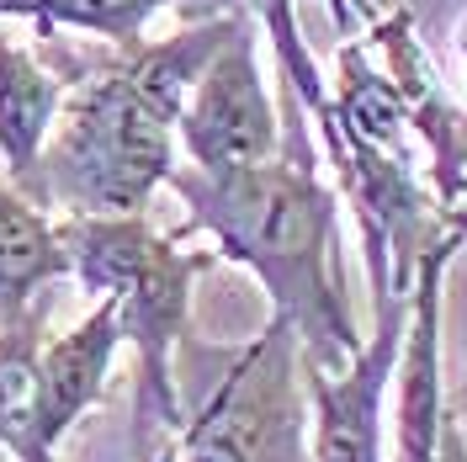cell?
<instances>
[{
    "label": "cell",
    "instance_id": "cell-3",
    "mask_svg": "<svg viewBox=\"0 0 467 462\" xmlns=\"http://www.w3.org/2000/svg\"><path fill=\"white\" fill-rule=\"evenodd\" d=\"M69 277L117 309V335L133 346V457L160 462L186 431L175 383V351L192 330V288L213 256L186 250L181 234H160L149 213L133 218H58Z\"/></svg>",
    "mask_w": 467,
    "mask_h": 462
},
{
    "label": "cell",
    "instance_id": "cell-2",
    "mask_svg": "<svg viewBox=\"0 0 467 462\" xmlns=\"http://www.w3.org/2000/svg\"><path fill=\"white\" fill-rule=\"evenodd\" d=\"M244 16L250 5H223L207 22H181L128 48H96L16 192L48 218L149 213L154 192L171 186V171L181 165V107Z\"/></svg>",
    "mask_w": 467,
    "mask_h": 462
},
{
    "label": "cell",
    "instance_id": "cell-12",
    "mask_svg": "<svg viewBox=\"0 0 467 462\" xmlns=\"http://www.w3.org/2000/svg\"><path fill=\"white\" fill-rule=\"evenodd\" d=\"M43 314L0 330V452L37 441V362H43Z\"/></svg>",
    "mask_w": 467,
    "mask_h": 462
},
{
    "label": "cell",
    "instance_id": "cell-14",
    "mask_svg": "<svg viewBox=\"0 0 467 462\" xmlns=\"http://www.w3.org/2000/svg\"><path fill=\"white\" fill-rule=\"evenodd\" d=\"M431 462H467V431L462 420H457V409H446V420H441V441H436V457Z\"/></svg>",
    "mask_w": 467,
    "mask_h": 462
},
{
    "label": "cell",
    "instance_id": "cell-5",
    "mask_svg": "<svg viewBox=\"0 0 467 462\" xmlns=\"http://www.w3.org/2000/svg\"><path fill=\"white\" fill-rule=\"evenodd\" d=\"M181 165L202 175H234L282 154V107L261 75V22L255 11L213 54L175 122Z\"/></svg>",
    "mask_w": 467,
    "mask_h": 462
},
{
    "label": "cell",
    "instance_id": "cell-13",
    "mask_svg": "<svg viewBox=\"0 0 467 462\" xmlns=\"http://www.w3.org/2000/svg\"><path fill=\"white\" fill-rule=\"evenodd\" d=\"M261 32L271 37V54H276V80L297 96V107L314 122V139L329 122V80H324L319 58L308 54V37L297 27V0H250Z\"/></svg>",
    "mask_w": 467,
    "mask_h": 462
},
{
    "label": "cell",
    "instance_id": "cell-16",
    "mask_svg": "<svg viewBox=\"0 0 467 462\" xmlns=\"http://www.w3.org/2000/svg\"><path fill=\"white\" fill-rule=\"evenodd\" d=\"M16 462H64V457H58L54 446H43V441H27V446L16 452Z\"/></svg>",
    "mask_w": 467,
    "mask_h": 462
},
{
    "label": "cell",
    "instance_id": "cell-6",
    "mask_svg": "<svg viewBox=\"0 0 467 462\" xmlns=\"http://www.w3.org/2000/svg\"><path fill=\"white\" fill-rule=\"evenodd\" d=\"M409 292L414 288L372 292V335L340 373L303 367L308 457L314 462H388L382 457V404H388V388L399 383V362H404Z\"/></svg>",
    "mask_w": 467,
    "mask_h": 462
},
{
    "label": "cell",
    "instance_id": "cell-17",
    "mask_svg": "<svg viewBox=\"0 0 467 462\" xmlns=\"http://www.w3.org/2000/svg\"><path fill=\"white\" fill-rule=\"evenodd\" d=\"M441 218H446V224H451V229L462 234V245H467V207H457V213H441Z\"/></svg>",
    "mask_w": 467,
    "mask_h": 462
},
{
    "label": "cell",
    "instance_id": "cell-9",
    "mask_svg": "<svg viewBox=\"0 0 467 462\" xmlns=\"http://www.w3.org/2000/svg\"><path fill=\"white\" fill-rule=\"evenodd\" d=\"M117 351H122V335H117V309L107 298L80 324L43 341V362H37V441L43 446L58 452L75 420L107 394Z\"/></svg>",
    "mask_w": 467,
    "mask_h": 462
},
{
    "label": "cell",
    "instance_id": "cell-4",
    "mask_svg": "<svg viewBox=\"0 0 467 462\" xmlns=\"http://www.w3.org/2000/svg\"><path fill=\"white\" fill-rule=\"evenodd\" d=\"M175 462H308V394L297 341L271 319L186 415Z\"/></svg>",
    "mask_w": 467,
    "mask_h": 462
},
{
    "label": "cell",
    "instance_id": "cell-15",
    "mask_svg": "<svg viewBox=\"0 0 467 462\" xmlns=\"http://www.w3.org/2000/svg\"><path fill=\"white\" fill-rule=\"evenodd\" d=\"M324 5H329V16H335V27L346 32H356V27H367V22H372V16H378V5H372V0H324Z\"/></svg>",
    "mask_w": 467,
    "mask_h": 462
},
{
    "label": "cell",
    "instance_id": "cell-7",
    "mask_svg": "<svg viewBox=\"0 0 467 462\" xmlns=\"http://www.w3.org/2000/svg\"><path fill=\"white\" fill-rule=\"evenodd\" d=\"M367 48L382 64V75L393 80V96L404 107L409 133L431 154V192H436L441 213L467 207V117L451 107V96L441 86L436 64L420 43V27L404 5L399 11H378L367 22Z\"/></svg>",
    "mask_w": 467,
    "mask_h": 462
},
{
    "label": "cell",
    "instance_id": "cell-8",
    "mask_svg": "<svg viewBox=\"0 0 467 462\" xmlns=\"http://www.w3.org/2000/svg\"><path fill=\"white\" fill-rule=\"evenodd\" d=\"M96 48H69L64 37H11L0 27V171L16 186L37 165L54 133L64 96L86 75Z\"/></svg>",
    "mask_w": 467,
    "mask_h": 462
},
{
    "label": "cell",
    "instance_id": "cell-19",
    "mask_svg": "<svg viewBox=\"0 0 467 462\" xmlns=\"http://www.w3.org/2000/svg\"><path fill=\"white\" fill-rule=\"evenodd\" d=\"M229 5H250V0H229Z\"/></svg>",
    "mask_w": 467,
    "mask_h": 462
},
{
    "label": "cell",
    "instance_id": "cell-11",
    "mask_svg": "<svg viewBox=\"0 0 467 462\" xmlns=\"http://www.w3.org/2000/svg\"><path fill=\"white\" fill-rule=\"evenodd\" d=\"M175 0H0V22H32L37 37L80 32L101 48H128L149 37V22Z\"/></svg>",
    "mask_w": 467,
    "mask_h": 462
},
{
    "label": "cell",
    "instance_id": "cell-18",
    "mask_svg": "<svg viewBox=\"0 0 467 462\" xmlns=\"http://www.w3.org/2000/svg\"><path fill=\"white\" fill-rule=\"evenodd\" d=\"M457 48H462V69H467V22H462V32H457Z\"/></svg>",
    "mask_w": 467,
    "mask_h": 462
},
{
    "label": "cell",
    "instance_id": "cell-1",
    "mask_svg": "<svg viewBox=\"0 0 467 462\" xmlns=\"http://www.w3.org/2000/svg\"><path fill=\"white\" fill-rule=\"evenodd\" d=\"M282 154L234 175H202L192 165L171 171V192L186 207V229L207 234L213 256L244 266L271 298V319H282L297 341L303 367L340 373L361 351V330L350 319L346 260H340V192L319 171L314 122L282 86Z\"/></svg>",
    "mask_w": 467,
    "mask_h": 462
},
{
    "label": "cell",
    "instance_id": "cell-10",
    "mask_svg": "<svg viewBox=\"0 0 467 462\" xmlns=\"http://www.w3.org/2000/svg\"><path fill=\"white\" fill-rule=\"evenodd\" d=\"M58 277H69L58 218H48L32 197H22L0 175V330L43 314L37 298H43V288H54Z\"/></svg>",
    "mask_w": 467,
    "mask_h": 462
}]
</instances>
